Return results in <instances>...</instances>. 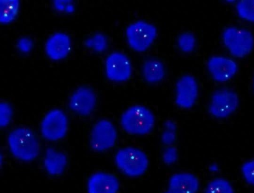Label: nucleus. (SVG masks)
Instances as JSON below:
<instances>
[{
  "label": "nucleus",
  "instance_id": "obj_12",
  "mask_svg": "<svg viewBox=\"0 0 254 193\" xmlns=\"http://www.w3.org/2000/svg\"><path fill=\"white\" fill-rule=\"evenodd\" d=\"M96 102L95 94L91 89L80 87L71 95L69 101V107L75 113L86 116L92 112Z\"/></svg>",
  "mask_w": 254,
  "mask_h": 193
},
{
  "label": "nucleus",
  "instance_id": "obj_20",
  "mask_svg": "<svg viewBox=\"0 0 254 193\" xmlns=\"http://www.w3.org/2000/svg\"><path fill=\"white\" fill-rule=\"evenodd\" d=\"M236 9L242 19L254 22V0H242L238 2Z\"/></svg>",
  "mask_w": 254,
  "mask_h": 193
},
{
  "label": "nucleus",
  "instance_id": "obj_29",
  "mask_svg": "<svg viewBox=\"0 0 254 193\" xmlns=\"http://www.w3.org/2000/svg\"><path fill=\"white\" fill-rule=\"evenodd\" d=\"M164 129L173 131H177V126L176 123L172 120H167L164 122Z\"/></svg>",
  "mask_w": 254,
  "mask_h": 193
},
{
  "label": "nucleus",
  "instance_id": "obj_17",
  "mask_svg": "<svg viewBox=\"0 0 254 193\" xmlns=\"http://www.w3.org/2000/svg\"><path fill=\"white\" fill-rule=\"evenodd\" d=\"M142 74L147 82H158L162 80L165 76L164 66L161 61L157 59H148L143 63Z\"/></svg>",
  "mask_w": 254,
  "mask_h": 193
},
{
  "label": "nucleus",
  "instance_id": "obj_15",
  "mask_svg": "<svg viewBox=\"0 0 254 193\" xmlns=\"http://www.w3.org/2000/svg\"><path fill=\"white\" fill-rule=\"evenodd\" d=\"M199 186L198 178L193 174L181 172L173 175L169 181V190L176 193H196Z\"/></svg>",
  "mask_w": 254,
  "mask_h": 193
},
{
  "label": "nucleus",
  "instance_id": "obj_6",
  "mask_svg": "<svg viewBox=\"0 0 254 193\" xmlns=\"http://www.w3.org/2000/svg\"><path fill=\"white\" fill-rule=\"evenodd\" d=\"M239 103V97L235 92L229 89L218 90L211 96L209 112L215 118H225L236 110Z\"/></svg>",
  "mask_w": 254,
  "mask_h": 193
},
{
  "label": "nucleus",
  "instance_id": "obj_24",
  "mask_svg": "<svg viewBox=\"0 0 254 193\" xmlns=\"http://www.w3.org/2000/svg\"><path fill=\"white\" fill-rule=\"evenodd\" d=\"M12 111L10 106L6 102L0 103V126L1 127L7 126L11 118Z\"/></svg>",
  "mask_w": 254,
  "mask_h": 193
},
{
  "label": "nucleus",
  "instance_id": "obj_16",
  "mask_svg": "<svg viewBox=\"0 0 254 193\" xmlns=\"http://www.w3.org/2000/svg\"><path fill=\"white\" fill-rule=\"evenodd\" d=\"M67 163L66 155L53 148L47 149L44 164L47 171L52 175H58L64 170Z\"/></svg>",
  "mask_w": 254,
  "mask_h": 193
},
{
  "label": "nucleus",
  "instance_id": "obj_32",
  "mask_svg": "<svg viewBox=\"0 0 254 193\" xmlns=\"http://www.w3.org/2000/svg\"></svg>",
  "mask_w": 254,
  "mask_h": 193
},
{
  "label": "nucleus",
  "instance_id": "obj_13",
  "mask_svg": "<svg viewBox=\"0 0 254 193\" xmlns=\"http://www.w3.org/2000/svg\"><path fill=\"white\" fill-rule=\"evenodd\" d=\"M120 184L114 175L98 172L92 175L87 183L88 193H117Z\"/></svg>",
  "mask_w": 254,
  "mask_h": 193
},
{
  "label": "nucleus",
  "instance_id": "obj_22",
  "mask_svg": "<svg viewBox=\"0 0 254 193\" xmlns=\"http://www.w3.org/2000/svg\"><path fill=\"white\" fill-rule=\"evenodd\" d=\"M195 39L190 33H184L181 34L178 39V45L181 50L185 52L191 51L195 46Z\"/></svg>",
  "mask_w": 254,
  "mask_h": 193
},
{
  "label": "nucleus",
  "instance_id": "obj_23",
  "mask_svg": "<svg viewBox=\"0 0 254 193\" xmlns=\"http://www.w3.org/2000/svg\"><path fill=\"white\" fill-rule=\"evenodd\" d=\"M241 173L246 182L254 186V159L248 160L243 164Z\"/></svg>",
  "mask_w": 254,
  "mask_h": 193
},
{
  "label": "nucleus",
  "instance_id": "obj_25",
  "mask_svg": "<svg viewBox=\"0 0 254 193\" xmlns=\"http://www.w3.org/2000/svg\"><path fill=\"white\" fill-rule=\"evenodd\" d=\"M178 152L174 146H168L164 150L162 154V160L167 165L174 164L178 159Z\"/></svg>",
  "mask_w": 254,
  "mask_h": 193
},
{
  "label": "nucleus",
  "instance_id": "obj_3",
  "mask_svg": "<svg viewBox=\"0 0 254 193\" xmlns=\"http://www.w3.org/2000/svg\"><path fill=\"white\" fill-rule=\"evenodd\" d=\"M115 161L118 169L124 174L130 177L142 175L149 165V160L145 152L132 146L123 147L119 150L115 155Z\"/></svg>",
  "mask_w": 254,
  "mask_h": 193
},
{
  "label": "nucleus",
  "instance_id": "obj_11",
  "mask_svg": "<svg viewBox=\"0 0 254 193\" xmlns=\"http://www.w3.org/2000/svg\"><path fill=\"white\" fill-rule=\"evenodd\" d=\"M207 68L212 78L219 82L228 81L238 70L237 64L233 60L219 56L210 57L207 62Z\"/></svg>",
  "mask_w": 254,
  "mask_h": 193
},
{
  "label": "nucleus",
  "instance_id": "obj_5",
  "mask_svg": "<svg viewBox=\"0 0 254 193\" xmlns=\"http://www.w3.org/2000/svg\"><path fill=\"white\" fill-rule=\"evenodd\" d=\"M157 29L144 21H137L127 26L126 36L129 46L134 50L142 52L148 49L157 36Z\"/></svg>",
  "mask_w": 254,
  "mask_h": 193
},
{
  "label": "nucleus",
  "instance_id": "obj_26",
  "mask_svg": "<svg viewBox=\"0 0 254 193\" xmlns=\"http://www.w3.org/2000/svg\"><path fill=\"white\" fill-rule=\"evenodd\" d=\"M176 131L164 129L161 134V140L164 145L168 146L172 145L176 141Z\"/></svg>",
  "mask_w": 254,
  "mask_h": 193
},
{
  "label": "nucleus",
  "instance_id": "obj_9",
  "mask_svg": "<svg viewBox=\"0 0 254 193\" xmlns=\"http://www.w3.org/2000/svg\"><path fill=\"white\" fill-rule=\"evenodd\" d=\"M107 78L115 82L127 80L132 73V66L128 58L124 53L115 52L110 54L105 61Z\"/></svg>",
  "mask_w": 254,
  "mask_h": 193
},
{
  "label": "nucleus",
  "instance_id": "obj_31",
  "mask_svg": "<svg viewBox=\"0 0 254 193\" xmlns=\"http://www.w3.org/2000/svg\"><path fill=\"white\" fill-rule=\"evenodd\" d=\"M163 193H176L168 190L167 191H166Z\"/></svg>",
  "mask_w": 254,
  "mask_h": 193
},
{
  "label": "nucleus",
  "instance_id": "obj_1",
  "mask_svg": "<svg viewBox=\"0 0 254 193\" xmlns=\"http://www.w3.org/2000/svg\"><path fill=\"white\" fill-rule=\"evenodd\" d=\"M155 117L147 107L133 105L122 115L121 125L124 130L132 135H144L150 133L155 125Z\"/></svg>",
  "mask_w": 254,
  "mask_h": 193
},
{
  "label": "nucleus",
  "instance_id": "obj_2",
  "mask_svg": "<svg viewBox=\"0 0 254 193\" xmlns=\"http://www.w3.org/2000/svg\"><path fill=\"white\" fill-rule=\"evenodd\" d=\"M8 143L12 154L22 161L35 159L40 147L35 134L30 129L19 127L12 131L8 137Z\"/></svg>",
  "mask_w": 254,
  "mask_h": 193
},
{
  "label": "nucleus",
  "instance_id": "obj_21",
  "mask_svg": "<svg viewBox=\"0 0 254 193\" xmlns=\"http://www.w3.org/2000/svg\"><path fill=\"white\" fill-rule=\"evenodd\" d=\"M85 46L94 51L101 52L104 51L107 47L106 37L102 33H96L86 40Z\"/></svg>",
  "mask_w": 254,
  "mask_h": 193
},
{
  "label": "nucleus",
  "instance_id": "obj_19",
  "mask_svg": "<svg viewBox=\"0 0 254 193\" xmlns=\"http://www.w3.org/2000/svg\"><path fill=\"white\" fill-rule=\"evenodd\" d=\"M204 193H234L230 183L225 179L215 178L206 186Z\"/></svg>",
  "mask_w": 254,
  "mask_h": 193
},
{
  "label": "nucleus",
  "instance_id": "obj_18",
  "mask_svg": "<svg viewBox=\"0 0 254 193\" xmlns=\"http://www.w3.org/2000/svg\"><path fill=\"white\" fill-rule=\"evenodd\" d=\"M19 5L18 0H0V23L7 24L14 20L18 14Z\"/></svg>",
  "mask_w": 254,
  "mask_h": 193
},
{
  "label": "nucleus",
  "instance_id": "obj_30",
  "mask_svg": "<svg viewBox=\"0 0 254 193\" xmlns=\"http://www.w3.org/2000/svg\"><path fill=\"white\" fill-rule=\"evenodd\" d=\"M74 10V6L71 3H69L67 6L65 11L68 13L72 12Z\"/></svg>",
  "mask_w": 254,
  "mask_h": 193
},
{
  "label": "nucleus",
  "instance_id": "obj_7",
  "mask_svg": "<svg viewBox=\"0 0 254 193\" xmlns=\"http://www.w3.org/2000/svg\"><path fill=\"white\" fill-rule=\"evenodd\" d=\"M117 139V130L110 121L102 119L94 126L90 136V145L95 150L101 151L112 147Z\"/></svg>",
  "mask_w": 254,
  "mask_h": 193
},
{
  "label": "nucleus",
  "instance_id": "obj_10",
  "mask_svg": "<svg viewBox=\"0 0 254 193\" xmlns=\"http://www.w3.org/2000/svg\"><path fill=\"white\" fill-rule=\"evenodd\" d=\"M175 102L180 107L188 109L194 104L198 90L194 78L189 75L181 77L176 83Z\"/></svg>",
  "mask_w": 254,
  "mask_h": 193
},
{
  "label": "nucleus",
  "instance_id": "obj_4",
  "mask_svg": "<svg viewBox=\"0 0 254 193\" xmlns=\"http://www.w3.org/2000/svg\"><path fill=\"white\" fill-rule=\"evenodd\" d=\"M223 43L230 53L238 58L249 54L254 47V38L249 30L236 27L225 29L222 34Z\"/></svg>",
  "mask_w": 254,
  "mask_h": 193
},
{
  "label": "nucleus",
  "instance_id": "obj_14",
  "mask_svg": "<svg viewBox=\"0 0 254 193\" xmlns=\"http://www.w3.org/2000/svg\"><path fill=\"white\" fill-rule=\"evenodd\" d=\"M71 48L70 39L64 33H56L51 36L45 45L47 55L52 60H58L65 58Z\"/></svg>",
  "mask_w": 254,
  "mask_h": 193
},
{
  "label": "nucleus",
  "instance_id": "obj_27",
  "mask_svg": "<svg viewBox=\"0 0 254 193\" xmlns=\"http://www.w3.org/2000/svg\"><path fill=\"white\" fill-rule=\"evenodd\" d=\"M32 41L28 37H22L19 39L17 46L19 50L23 53L29 52L33 48Z\"/></svg>",
  "mask_w": 254,
  "mask_h": 193
},
{
  "label": "nucleus",
  "instance_id": "obj_8",
  "mask_svg": "<svg viewBox=\"0 0 254 193\" xmlns=\"http://www.w3.org/2000/svg\"><path fill=\"white\" fill-rule=\"evenodd\" d=\"M67 130V119L65 114L60 109L49 112L43 119L41 130L43 136L50 141L63 138Z\"/></svg>",
  "mask_w": 254,
  "mask_h": 193
},
{
  "label": "nucleus",
  "instance_id": "obj_28",
  "mask_svg": "<svg viewBox=\"0 0 254 193\" xmlns=\"http://www.w3.org/2000/svg\"><path fill=\"white\" fill-rule=\"evenodd\" d=\"M71 0H54V4L56 9L59 11L65 10V9Z\"/></svg>",
  "mask_w": 254,
  "mask_h": 193
}]
</instances>
